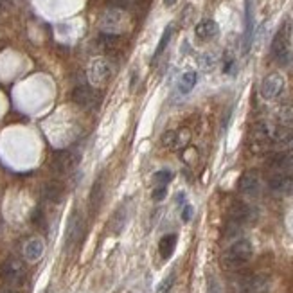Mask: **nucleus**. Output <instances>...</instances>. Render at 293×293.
<instances>
[{"label": "nucleus", "instance_id": "nucleus-1", "mask_svg": "<svg viewBox=\"0 0 293 293\" xmlns=\"http://www.w3.org/2000/svg\"><path fill=\"white\" fill-rule=\"evenodd\" d=\"M252 255H253L252 243H250L248 239H238V241L232 243V245L225 250L222 263L223 266L229 270H239L252 259Z\"/></svg>", "mask_w": 293, "mask_h": 293}, {"label": "nucleus", "instance_id": "nucleus-2", "mask_svg": "<svg viewBox=\"0 0 293 293\" xmlns=\"http://www.w3.org/2000/svg\"><path fill=\"white\" fill-rule=\"evenodd\" d=\"M0 279L4 284L9 286H18L24 282L25 279V266L20 259L8 258L0 265Z\"/></svg>", "mask_w": 293, "mask_h": 293}, {"label": "nucleus", "instance_id": "nucleus-3", "mask_svg": "<svg viewBox=\"0 0 293 293\" xmlns=\"http://www.w3.org/2000/svg\"><path fill=\"white\" fill-rule=\"evenodd\" d=\"M272 56L279 63H286L289 56V25L284 24L272 40Z\"/></svg>", "mask_w": 293, "mask_h": 293}, {"label": "nucleus", "instance_id": "nucleus-4", "mask_svg": "<svg viewBox=\"0 0 293 293\" xmlns=\"http://www.w3.org/2000/svg\"><path fill=\"white\" fill-rule=\"evenodd\" d=\"M282 88H284V78L279 72H273V74H268L263 80L261 95L265 99H275V97L281 95Z\"/></svg>", "mask_w": 293, "mask_h": 293}, {"label": "nucleus", "instance_id": "nucleus-5", "mask_svg": "<svg viewBox=\"0 0 293 293\" xmlns=\"http://www.w3.org/2000/svg\"><path fill=\"white\" fill-rule=\"evenodd\" d=\"M110 74H112L110 63L104 58H97L88 67V78H90V81L94 85H104L110 80Z\"/></svg>", "mask_w": 293, "mask_h": 293}, {"label": "nucleus", "instance_id": "nucleus-6", "mask_svg": "<svg viewBox=\"0 0 293 293\" xmlns=\"http://www.w3.org/2000/svg\"><path fill=\"white\" fill-rule=\"evenodd\" d=\"M81 234H83V216L80 212H72L67 225V234H65V246L67 248L74 246L81 239Z\"/></svg>", "mask_w": 293, "mask_h": 293}, {"label": "nucleus", "instance_id": "nucleus-7", "mask_svg": "<svg viewBox=\"0 0 293 293\" xmlns=\"http://www.w3.org/2000/svg\"><path fill=\"white\" fill-rule=\"evenodd\" d=\"M78 162H80V157L76 153H72V151H58V153L52 157V167H54V171H58V173H67V171L74 169L76 166H78Z\"/></svg>", "mask_w": 293, "mask_h": 293}, {"label": "nucleus", "instance_id": "nucleus-8", "mask_svg": "<svg viewBox=\"0 0 293 293\" xmlns=\"http://www.w3.org/2000/svg\"><path fill=\"white\" fill-rule=\"evenodd\" d=\"M250 214H252V210H250L248 205H245V203H241V202L232 203V207H230V210H229L230 225L241 227L243 223H246L250 219Z\"/></svg>", "mask_w": 293, "mask_h": 293}, {"label": "nucleus", "instance_id": "nucleus-9", "mask_svg": "<svg viewBox=\"0 0 293 293\" xmlns=\"http://www.w3.org/2000/svg\"><path fill=\"white\" fill-rule=\"evenodd\" d=\"M121 22H123V13L119 9H106L103 18H101V27H103L104 32H115L117 34Z\"/></svg>", "mask_w": 293, "mask_h": 293}, {"label": "nucleus", "instance_id": "nucleus-10", "mask_svg": "<svg viewBox=\"0 0 293 293\" xmlns=\"http://www.w3.org/2000/svg\"><path fill=\"white\" fill-rule=\"evenodd\" d=\"M72 101L81 108H90L95 103V95L90 88L83 85V87H76L72 90Z\"/></svg>", "mask_w": 293, "mask_h": 293}, {"label": "nucleus", "instance_id": "nucleus-11", "mask_svg": "<svg viewBox=\"0 0 293 293\" xmlns=\"http://www.w3.org/2000/svg\"><path fill=\"white\" fill-rule=\"evenodd\" d=\"M252 36H253V8L252 2L246 0L245 6V40H243V52L250 51L252 45Z\"/></svg>", "mask_w": 293, "mask_h": 293}, {"label": "nucleus", "instance_id": "nucleus-12", "mask_svg": "<svg viewBox=\"0 0 293 293\" xmlns=\"http://www.w3.org/2000/svg\"><path fill=\"white\" fill-rule=\"evenodd\" d=\"M239 191H241L243 194H246V196H253V194L259 193V176L255 173H245L239 178Z\"/></svg>", "mask_w": 293, "mask_h": 293}, {"label": "nucleus", "instance_id": "nucleus-13", "mask_svg": "<svg viewBox=\"0 0 293 293\" xmlns=\"http://www.w3.org/2000/svg\"><path fill=\"white\" fill-rule=\"evenodd\" d=\"M194 34H196L198 40H203V42L212 40L214 36L218 34V24L214 20H202L194 27Z\"/></svg>", "mask_w": 293, "mask_h": 293}, {"label": "nucleus", "instance_id": "nucleus-14", "mask_svg": "<svg viewBox=\"0 0 293 293\" xmlns=\"http://www.w3.org/2000/svg\"><path fill=\"white\" fill-rule=\"evenodd\" d=\"M44 250H45L44 241H42L40 238H32V239H29V241L25 243L24 255H25V259H27V261L34 263V261H38L42 255H44Z\"/></svg>", "mask_w": 293, "mask_h": 293}, {"label": "nucleus", "instance_id": "nucleus-15", "mask_svg": "<svg viewBox=\"0 0 293 293\" xmlns=\"http://www.w3.org/2000/svg\"><path fill=\"white\" fill-rule=\"evenodd\" d=\"M176 248V234H166L159 243V252L162 259H169Z\"/></svg>", "mask_w": 293, "mask_h": 293}, {"label": "nucleus", "instance_id": "nucleus-16", "mask_svg": "<svg viewBox=\"0 0 293 293\" xmlns=\"http://www.w3.org/2000/svg\"><path fill=\"white\" fill-rule=\"evenodd\" d=\"M270 187L277 193H286L291 187V176L286 173H275L270 178Z\"/></svg>", "mask_w": 293, "mask_h": 293}, {"label": "nucleus", "instance_id": "nucleus-17", "mask_svg": "<svg viewBox=\"0 0 293 293\" xmlns=\"http://www.w3.org/2000/svg\"><path fill=\"white\" fill-rule=\"evenodd\" d=\"M123 44V38L119 34H115V32H103L99 36V45L101 49L104 51H117Z\"/></svg>", "mask_w": 293, "mask_h": 293}, {"label": "nucleus", "instance_id": "nucleus-18", "mask_svg": "<svg viewBox=\"0 0 293 293\" xmlns=\"http://www.w3.org/2000/svg\"><path fill=\"white\" fill-rule=\"evenodd\" d=\"M44 196L49 200V202H60L61 196H63V187L58 182H49L47 186L44 187Z\"/></svg>", "mask_w": 293, "mask_h": 293}, {"label": "nucleus", "instance_id": "nucleus-19", "mask_svg": "<svg viewBox=\"0 0 293 293\" xmlns=\"http://www.w3.org/2000/svg\"><path fill=\"white\" fill-rule=\"evenodd\" d=\"M196 81H198V74L196 72H186L178 81V90L182 94H189L194 88V85H196Z\"/></svg>", "mask_w": 293, "mask_h": 293}, {"label": "nucleus", "instance_id": "nucleus-20", "mask_svg": "<svg viewBox=\"0 0 293 293\" xmlns=\"http://www.w3.org/2000/svg\"><path fill=\"white\" fill-rule=\"evenodd\" d=\"M101 200H103V182H95V186L92 187V193H90V209L97 210L101 205Z\"/></svg>", "mask_w": 293, "mask_h": 293}, {"label": "nucleus", "instance_id": "nucleus-21", "mask_svg": "<svg viewBox=\"0 0 293 293\" xmlns=\"http://www.w3.org/2000/svg\"><path fill=\"white\" fill-rule=\"evenodd\" d=\"M171 34H173V27H166V31H164V34H162V38H160V42H159V45H157V51H155V54H153V61H157L162 56V52L166 51V47H167V44H169V40H171Z\"/></svg>", "mask_w": 293, "mask_h": 293}, {"label": "nucleus", "instance_id": "nucleus-22", "mask_svg": "<svg viewBox=\"0 0 293 293\" xmlns=\"http://www.w3.org/2000/svg\"><path fill=\"white\" fill-rule=\"evenodd\" d=\"M173 178V173L167 169H162V171H157V173L153 174V182H155V187L157 186H166L169 184V180Z\"/></svg>", "mask_w": 293, "mask_h": 293}, {"label": "nucleus", "instance_id": "nucleus-23", "mask_svg": "<svg viewBox=\"0 0 293 293\" xmlns=\"http://www.w3.org/2000/svg\"><path fill=\"white\" fill-rule=\"evenodd\" d=\"M126 223V209H119L115 212L114 219H112V227H114V232H121V229Z\"/></svg>", "mask_w": 293, "mask_h": 293}, {"label": "nucleus", "instance_id": "nucleus-24", "mask_svg": "<svg viewBox=\"0 0 293 293\" xmlns=\"http://www.w3.org/2000/svg\"><path fill=\"white\" fill-rule=\"evenodd\" d=\"M216 61H218L216 54L207 52V54H203L202 58H200V67H202L203 70H212V68L216 67Z\"/></svg>", "mask_w": 293, "mask_h": 293}, {"label": "nucleus", "instance_id": "nucleus-25", "mask_svg": "<svg viewBox=\"0 0 293 293\" xmlns=\"http://www.w3.org/2000/svg\"><path fill=\"white\" fill-rule=\"evenodd\" d=\"M173 282H174V273H169V275H167V277L159 284L157 293H167L171 289V286H173Z\"/></svg>", "mask_w": 293, "mask_h": 293}, {"label": "nucleus", "instance_id": "nucleus-26", "mask_svg": "<svg viewBox=\"0 0 293 293\" xmlns=\"http://www.w3.org/2000/svg\"><path fill=\"white\" fill-rule=\"evenodd\" d=\"M162 144L166 148H174L176 146V133L174 131H166L162 135Z\"/></svg>", "mask_w": 293, "mask_h": 293}, {"label": "nucleus", "instance_id": "nucleus-27", "mask_svg": "<svg viewBox=\"0 0 293 293\" xmlns=\"http://www.w3.org/2000/svg\"><path fill=\"white\" fill-rule=\"evenodd\" d=\"M167 194V187L166 186H157L153 189V194H151V198L155 200V202H162L164 198H166Z\"/></svg>", "mask_w": 293, "mask_h": 293}, {"label": "nucleus", "instance_id": "nucleus-28", "mask_svg": "<svg viewBox=\"0 0 293 293\" xmlns=\"http://www.w3.org/2000/svg\"><path fill=\"white\" fill-rule=\"evenodd\" d=\"M191 218H193V207L191 205H186L182 210V222H191Z\"/></svg>", "mask_w": 293, "mask_h": 293}, {"label": "nucleus", "instance_id": "nucleus-29", "mask_svg": "<svg viewBox=\"0 0 293 293\" xmlns=\"http://www.w3.org/2000/svg\"><path fill=\"white\" fill-rule=\"evenodd\" d=\"M0 293H18V289H16V286L4 284L2 288H0Z\"/></svg>", "mask_w": 293, "mask_h": 293}, {"label": "nucleus", "instance_id": "nucleus-30", "mask_svg": "<svg viewBox=\"0 0 293 293\" xmlns=\"http://www.w3.org/2000/svg\"><path fill=\"white\" fill-rule=\"evenodd\" d=\"M164 4H166V6H174V4H176V0H164Z\"/></svg>", "mask_w": 293, "mask_h": 293}, {"label": "nucleus", "instance_id": "nucleus-31", "mask_svg": "<svg viewBox=\"0 0 293 293\" xmlns=\"http://www.w3.org/2000/svg\"><path fill=\"white\" fill-rule=\"evenodd\" d=\"M288 148H289V150H293V137L288 140Z\"/></svg>", "mask_w": 293, "mask_h": 293}]
</instances>
